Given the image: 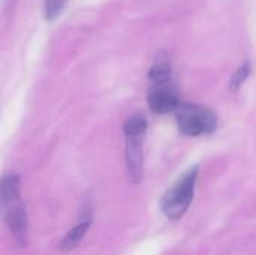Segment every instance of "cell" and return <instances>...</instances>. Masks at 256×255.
<instances>
[{
	"label": "cell",
	"instance_id": "obj_1",
	"mask_svg": "<svg viewBox=\"0 0 256 255\" xmlns=\"http://www.w3.org/2000/svg\"><path fill=\"white\" fill-rule=\"evenodd\" d=\"M198 179V167L188 170L160 198V209L171 221H178L188 212Z\"/></svg>",
	"mask_w": 256,
	"mask_h": 255
},
{
	"label": "cell",
	"instance_id": "obj_7",
	"mask_svg": "<svg viewBox=\"0 0 256 255\" xmlns=\"http://www.w3.org/2000/svg\"><path fill=\"white\" fill-rule=\"evenodd\" d=\"M2 207H6L15 201H20V177L15 173H6L2 179L0 189Z\"/></svg>",
	"mask_w": 256,
	"mask_h": 255
},
{
	"label": "cell",
	"instance_id": "obj_10",
	"mask_svg": "<svg viewBox=\"0 0 256 255\" xmlns=\"http://www.w3.org/2000/svg\"><path fill=\"white\" fill-rule=\"evenodd\" d=\"M249 74H250V65H249V62H244L231 77V81H230L231 92H237L243 86V83L248 80Z\"/></svg>",
	"mask_w": 256,
	"mask_h": 255
},
{
	"label": "cell",
	"instance_id": "obj_11",
	"mask_svg": "<svg viewBox=\"0 0 256 255\" xmlns=\"http://www.w3.org/2000/svg\"><path fill=\"white\" fill-rule=\"evenodd\" d=\"M68 0H45L44 3V11H45V18L48 21H54L58 15H62Z\"/></svg>",
	"mask_w": 256,
	"mask_h": 255
},
{
	"label": "cell",
	"instance_id": "obj_9",
	"mask_svg": "<svg viewBox=\"0 0 256 255\" xmlns=\"http://www.w3.org/2000/svg\"><path fill=\"white\" fill-rule=\"evenodd\" d=\"M150 80L153 81V84H159V83H166L171 80V66L166 60H159L156 62L150 72H148Z\"/></svg>",
	"mask_w": 256,
	"mask_h": 255
},
{
	"label": "cell",
	"instance_id": "obj_5",
	"mask_svg": "<svg viewBox=\"0 0 256 255\" xmlns=\"http://www.w3.org/2000/svg\"><path fill=\"white\" fill-rule=\"evenodd\" d=\"M142 135L126 137V162L130 179L138 183L142 176Z\"/></svg>",
	"mask_w": 256,
	"mask_h": 255
},
{
	"label": "cell",
	"instance_id": "obj_3",
	"mask_svg": "<svg viewBox=\"0 0 256 255\" xmlns=\"http://www.w3.org/2000/svg\"><path fill=\"white\" fill-rule=\"evenodd\" d=\"M147 101H148V107L152 108V111L158 114H166L170 111H174L177 105L180 104L178 93L176 87L171 84V81L153 84L148 92Z\"/></svg>",
	"mask_w": 256,
	"mask_h": 255
},
{
	"label": "cell",
	"instance_id": "obj_8",
	"mask_svg": "<svg viewBox=\"0 0 256 255\" xmlns=\"http://www.w3.org/2000/svg\"><path fill=\"white\" fill-rule=\"evenodd\" d=\"M147 131V120L144 116L141 114H136V116H132L129 117L126 122H124V126H123V132L126 137H132V135H144Z\"/></svg>",
	"mask_w": 256,
	"mask_h": 255
},
{
	"label": "cell",
	"instance_id": "obj_4",
	"mask_svg": "<svg viewBox=\"0 0 256 255\" xmlns=\"http://www.w3.org/2000/svg\"><path fill=\"white\" fill-rule=\"evenodd\" d=\"M3 209V216H4V222L10 231V234L14 236V239L16 240V243L20 246H24L27 243V213H26V207L22 206L21 200L15 201Z\"/></svg>",
	"mask_w": 256,
	"mask_h": 255
},
{
	"label": "cell",
	"instance_id": "obj_2",
	"mask_svg": "<svg viewBox=\"0 0 256 255\" xmlns=\"http://www.w3.org/2000/svg\"><path fill=\"white\" fill-rule=\"evenodd\" d=\"M177 125L182 134L198 137L212 134L218 128V116L207 107L196 104H178L174 110Z\"/></svg>",
	"mask_w": 256,
	"mask_h": 255
},
{
	"label": "cell",
	"instance_id": "obj_6",
	"mask_svg": "<svg viewBox=\"0 0 256 255\" xmlns=\"http://www.w3.org/2000/svg\"><path fill=\"white\" fill-rule=\"evenodd\" d=\"M90 225H92V216H90V215H88V216H84V218H82L72 230H69L68 234L63 237V240H62L60 245H58L60 251L69 252V251H72L74 248H76V246L80 245V242L84 239V236H86V233L88 231Z\"/></svg>",
	"mask_w": 256,
	"mask_h": 255
}]
</instances>
